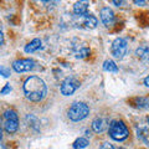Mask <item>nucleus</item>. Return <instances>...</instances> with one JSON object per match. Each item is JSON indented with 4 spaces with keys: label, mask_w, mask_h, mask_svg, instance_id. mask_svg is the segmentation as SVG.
<instances>
[{
    "label": "nucleus",
    "mask_w": 149,
    "mask_h": 149,
    "mask_svg": "<svg viewBox=\"0 0 149 149\" xmlns=\"http://www.w3.org/2000/svg\"><path fill=\"white\" fill-rule=\"evenodd\" d=\"M134 4H138V5H142V4H146V1H139V0H134Z\"/></svg>",
    "instance_id": "obj_24"
},
{
    "label": "nucleus",
    "mask_w": 149,
    "mask_h": 149,
    "mask_svg": "<svg viewBox=\"0 0 149 149\" xmlns=\"http://www.w3.org/2000/svg\"><path fill=\"white\" fill-rule=\"evenodd\" d=\"M90 55V50L88 49H82V50H80L76 54V57H78V58H83V57H87V56Z\"/></svg>",
    "instance_id": "obj_17"
},
{
    "label": "nucleus",
    "mask_w": 149,
    "mask_h": 149,
    "mask_svg": "<svg viewBox=\"0 0 149 149\" xmlns=\"http://www.w3.org/2000/svg\"><path fill=\"white\" fill-rule=\"evenodd\" d=\"M3 122H4V128L8 133H15L19 128V118L15 111L8 109L4 112L3 116Z\"/></svg>",
    "instance_id": "obj_4"
},
{
    "label": "nucleus",
    "mask_w": 149,
    "mask_h": 149,
    "mask_svg": "<svg viewBox=\"0 0 149 149\" xmlns=\"http://www.w3.org/2000/svg\"><path fill=\"white\" fill-rule=\"evenodd\" d=\"M111 52L116 58H118V60L123 58L125 52H127V41H125L124 39H122V37L116 39L113 42H112Z\"/></svg>",
    "instance_id": "obj_5"
},
{
    "label": "nucleus",
    "mask_w": 149,
    "mask_h": 149,
    "mask_svg": "<svg viewBox=\"0 0 149 149\" xmlns=\"http://www.w3.org/2000/svg\"><path fill=\"white\" fill-rule=\"evenodd\" d=\"M147 55H148V57H149V51H148L147 47H141V49L137 50V56H138V57L143 58V57H146Z\"/></svg>",
    "instance_id": "obj_16"
},
{
    "label": "nucleus",
    "mask_w": 149,
    "mask_h": 149,
    "mask_svg": "<svg viewBox=\"0 0 149 149\" xmlns=\"http://www.w3.org/2000/svg\"><path fill=\"white\" fill-rule=\"evenodd\" d=\"M104 120L102 119V118H96L95 120L92 122V129L95 130V132H97V133H100V132H102V130L104 129Z\"/></svg>",
    "instance_id": "obj_13"
},
{
    "label": "nucleus",
    "mask_w": 149,
    "mask_h": 149,
    "mask_svg": "<svg viewBox=\"0 0 149 149\" xmlns=\"http://www.w3.org/2000/svg\"><path fill=\"white\" fill-rule=\"evenodd\" d=\"M13 68L16 72H27L35 68V61L31 58H20L13 63Z\"/></svg>",
    "instance_id": "obj_7"
},
{
    "label": "nucleus",
    "mask_w": 149,
    "mask_h": 149,
    "mask_svg": "<svg viewBox=\"0 0 149 149\" xmlns=\"http://www.w3.org/2000/svg\"><path fill=\"white\" fill-rule=\"evenodd\" d=\"M100 149H114V147L112 146V144H109V143H103L100 147Z\"/></svg>",
    "instance_id": "obj_21"
},
{
    "label": "nucleus",
    "mask_w": 149,
    "mask_h": 149,
    "mask_svg": "<svg viewBox=\"0 0 149 149\" xmlns=\"http://www.w3.org/2000/svg\"><path fill=\"white\" fill-rule=\"evenodd\" d=\"M103 70L107 72H117L118 67H117V65H116L114 61H112V60H106L103 62Z\"/></svg>",
    "instance_id": "obj_14"
},
{
    "label": "nucleus",
    "mask_w": 149,
    "mask_h": 149,
    "mask_svg": "<svg viewBox=\"0 0 149 149\" xmlns=\"http://www.w3.org/2000/svg\"><path fill=\"white\" fill-rule=\"evenodd\" d=\"M24 93L31 102H40L47 95V87L40 77L31 76L24 82Z\"/></svg>",
    "instance_id": "obj_1"
},
{
    "label": "nucleus",
    "mask_w": 149,
    "mask_h": 149,
    "mask_svg": "<svg viewBox=\"0 0 149 149\" xmlns=\"http://www.w3.org/2000/svg\"><path fill=\"white\" fill-rule=\"evenodd\" d=\"M41 44H42V42H41L40 39H34V40L30 41V42L25 46V52H27V54L35 52V51L41 49Z\"/></svg>",
    "instance_id": "obj_11"
},
{
    "label": "nucleus",
    "mask_w": 149,
    "mask_h": 149,
    "mask_svg": "<svg viewBox=\"0 0 149 149\" xmlns=\"http://www.w3.org/2000/svg\"><path fill=\"white\" fill-rule=\"evenodd\" d=\"M78 24H80L81 27L83 29H87V30H91V29H95L98 24V20H97L96 16L91 15V14H86V15H82L78 19Z\"/></svg>",
    "instance_id": "obj_8"
},
{
    "label": "nucleus",
    "mask_w": 149,
    "mask_h": 149,
    "mask_svg": "<svg viewBox=\"0 0 149 149\" xmlns=\"http://www.w3.org/2000/svg\"><path fill=\"white\" fill-rule=\"evenodd\" d=\"M137 103H138V107H141V108H146V107H148V101L146 98H138Z\"/></svg>",
    "instance_id": "obj_18"
},
{
    "label": "nucleus",
    "mask_w": 149,
    "mask_h": 149,
    "mask_svg": "<svg viewBox=\"0 0 149 149\" xmlns=\"http://www.w3.org/2000/svg\"><path fill=\"white\" fill-rule=\"evenodd\" d=\"M144 85H146L147 87H149V76H147L146 78H144Z\"/></svg>",
    "instance_id": "obj_23"
},
{
    "label": "nucleus",
    "mask_w": 149,
    "mask_h": 149,
    "mask_svg": "<svg viewBox=\"0 0 149 149\" xmlns=\"http://www.w3.org/2000/svg\"><path fill=\"white\" fill-rule=\"evenodd\" d=\"M0 74H3L4 77H9L10 76V71L6 67H0Z\"/></svg>",
    "instance_id": "obj_20"
},
{
    "label": "nucleus",
    "mask_w": 149,
    "mask_h": 149,
    "mask_svg": "<svg viewBox=\"0 0 149 149\" xmlns=\"http://www.w3.org/2000/svg\"><path fill=\"white\" fill-rule=\"evenodd\" d=\"M138 138L142 139L147 146H149V128H147V127L138 128Z\"/></svg>",
    "instance_id": "obj_12"
},
{
    "label": "nucleus",
    "mask_w": 149,
    "mask_h": 149,
    "mask_svg": "<svg viewBox=\"0 0 149 149\" xmlns=\"http://www.w3.org/2000/svg\"><path fill=\"white\" fill-rule=\"evenodd\" d=\"M4 45V35H3V32L0 31V46H3Z\"/></svg>",
    "instance_id": "obj_22"
},
{
    "label": "nucleus",
    "mask_w": 149,
    "mask_h": 149,
    "mask_svg": "<svg viewBox=\"0 0 149 149\" xmlns=\"http://www.w3.org/2000/svg\"><path fill=\"white\" fill-rule=\"evenodd\" d=\"M128 128L123 122L120 120H113L111 124H109V136L114 141H124L125 138L128 137Z\"/></svg>",
    "instance_id": "obj_3"
},
{
    "label": "nucleus",
    "mask_w": 149,
    "mask_h": 149,
    "mask_svg": "<svg viewBox=\"0 0 149 149\" xmlns=\"http://www.w3.org/2000/svg\"><path fill=\"white\" fill-rule=\"evenodd\" d=\"M148 58H149V57H148Z\"/></svg>",
    "instance_id": "obj_28"
},
{
    "label": "nucleus",
    "mask_w": 149,
    "mask_h": 149,
    "mask_svg": "<svg viewBox=\"0 0 149 149\" xmlns=\"http://www.w3.org/2000/svg\"><path fill=\"white\" fill-rule=\"evenodd\" d=\"M87 10H88V3L87 1H77L73 5V13L76 14L77 16L86 15Z\"/></svg>",
    "instance_id": "obj_10"
},
{
    "label": "nucleus",
    "mask_w": 149,
    "mask_h": 149,
    "mask_svg": "<svg viewBox=\"0 0 149 149\" xmlns=\"http://www.w3.org/2000/svg\"><path fill=\"white\" fill-rule=\"evenodd\" d=\"M100 15H101V21L103 22L107 27H109V26L113 25V22H114V14H113V11H112L109 8H103L101 10Z\"/></svg>",
    "instance_id": "obj_9"
},
{
    "label": "nucleus",
    "mask_w": 149,
    "mask_h": 149,
    "mask_svg": "<svg viewBox=\"0 0 149 149\" xmlns=\"http://www.w3.org/2000/svg\"><path fill=\"white\" fill-rule=\"evenodd\" d=\"M112 3L116 4V5H117V6H119L120 4H122V1H117V0H113V1H112Z\"/></svg>",
    "instance_id": "obj_25"
},
{
    "label": "nucleus",
    "mask_w": 149,
    "mask_h": 149,
    "mask_svg": "<svg viewBox=\"0 0 149 149\" xmlns=\"http://www.w3.org/2000/svg\"><path fill=\"white\" fill-rule=\"evenodd\" d=\"M90 114V107L83 102H76L67 111V116L72 122H80Z\"/></svg>",
    "instance_id": "obj_2"
},
{
    "label": "nucleus",
    "mask_w": 149,
    "mask_h": 149,
    "mask_svg": "<svg viewBox=\"0 0 149 149\" xmlns=\"http://www.w3.org/2000/svg\"><path fill=\"white\" fill-rule=\"evenodd\" d=\"M1 137H3V132H1V128H0V139H1Z\"/></svg>",
    "instance_id": "obj_26"
},
{
    "label": "nucleus",
    "mask_w": 149,
    "mask_h": 149,
    "mask_svg": "<svg viewBox=\"0 0 149 149\" xmlns=\"http://www.w3.org/2000/svg\"><path fill=\"white\" fill-rule=\"evenodd\" d=\"M80 87V82H78L76 78L73 77H67L66 80H63L61 83V87H60V91L63 96H70Z\"/></svg>",
    "instance_id": "obj_6"
},
{
    "label": "nucleus",
    "mask_w": 149,
    "mask_h": 149,
    "mask_svg": "<svg viewBox=\"0 0 149 149\" xmlns=\"http://www.w3.org/2000/svg\"><path fill=\"white\" fill-rule=\"evenodd\" d=\"M147 120H148V124H149V117H148V118H147Z\"/></svg>",
    "instance_id": "obj_27"
},
{
    "label": "nucleus",
    "mask_w": 149,
    "mask_h": 149,
    "mask_svg": "<svg viewBox=\"0 0 149 149\" xmlns=\"http://www.w3.org/2000/svg\"><path fill=\"white\" fill-rule=\"evenodd\" d=\"M88 144H90L88 139L81 137V138H78V139H76V141L73 142V148L74 149H83V148H86Z\"/></svg>",
    "instance_id": "obj_15"
},
{
    "label": "nucleus",
    "mask_w": 149,
    "mask_h": 149,
    "mask_svg": "<svg viewBox=\"0 0 149 149\" xmlns=\"http://www.w3.org/2000/svg\"><path fill=\"white\" fill-rule=\"evenodd\" d=\"M10 91H11V86L9 85V83H6V85L1 88V91H0V93H1V95H6V93H9Z\"/></svg>",
    "instance_id": "obj_19"
}]
</instances>
